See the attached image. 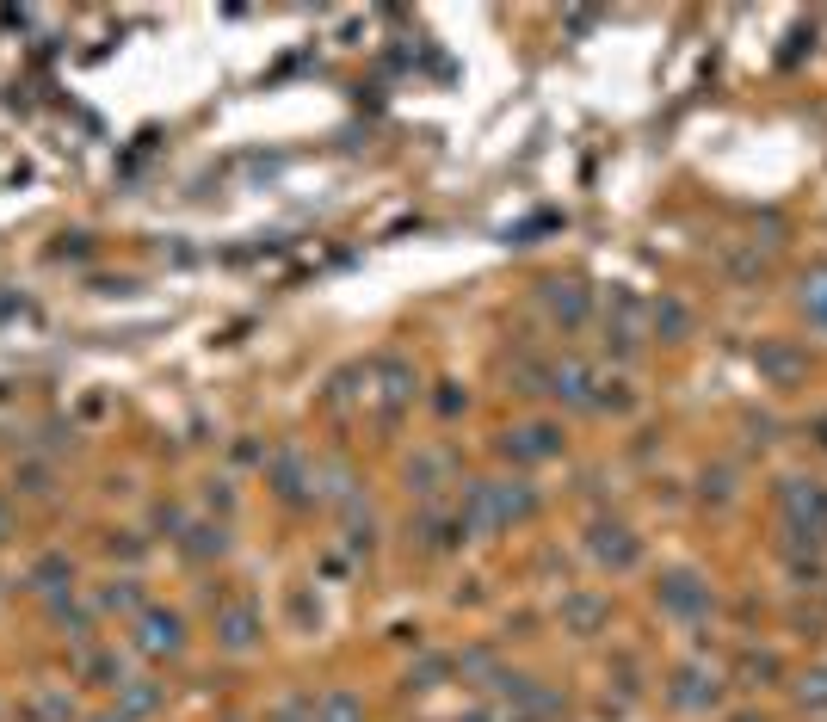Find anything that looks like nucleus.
Masks as SVG:
<instances>
[{
    "instance_id": "0eeeda50",
    "label": "nucleus",
    "mask_w": 827,
    "mask_h": 722,
    "mask_svg": "<svg viewBox=\"0 0 827 722\" xmlns=\"http://www.w3.org/2000/svg\"><path fill=\"white\" fill-rule=\"evenodd\" d=\"M0 531H7V513H0Z\"/></svg>"
},
{
    "instance_id": "f257e3e1",
    "label": "nucleus",
    "mask_w": 827,
    "mask_h": 722,
    "mask_svg": "<svg viewBox=\"0 0 827 722\" xmlns=\"http://www.w3.org/2000/svg\"><path fill=\"white\" fill-rule=\"evenodd\" d=\"M136 648H142V655H179V648H186V624H179L173 611H142Z\"/></svg>"
},
{
    "instance_id": "20e7f679",
    "label": "nucleus",
    "mask_w": 827,
    "mask_h": 722,
    "mask_svg": "<svg viewBox=\"0 0 827 722\" xmlns=\"http://www.w3.org/2000/svg\"><path fill=\"white\" fill-rule=\"evenodd\" d=\"M223 630H229V642H235V648H241V642H254V636H247V630H254V618H247V611H235V618H229Z\"/></svg>"
},
{
    "instance_id": "39448f33",
    "label": "nucleus",
    "mask_w": 827,
    "mask_h": 722,
    "mask_svg": "<svg viewBox=\"0 0 827 722\" xmlns=\"http://www.w3.org/2000/svg\"><path fill=\"white\" fill-rule=\"evenodd\" d=\"M105 605H124V611H130V605H136V581H112V593H105Z\"/></svg>"
},
{
    "instance_id": "423d86ee",
    "label": "nucleus",
    "mask_w": 827,
    "mask_h": 722,
    "mask_svg": "<svg viewBox=\"0 0 827 722\" xmlns=\"http://www.w3.org/2000/svg\"><path fill=\"white\" fill-rule=\"evenodd\" d=\"M130 710H155V685H149V679H136V692H130Z\"/></svg>"
},
{
    "instance_id": "f03ea898",
    "label": "nucleus",
    "mask_w": 827,
    "mask_h": 722,
    "mask_svg": "<svg viewBox=\"0 0 827 722\" xmlns=\"http://www.w3.org/2000/svg\"><path fill=\"white\" fill-rule=\"evenodd\" d=\"M550 451H556V432H550V426L507 432V457H550Z\"/></svg>"
},
{
    "instance_id": "7ed1b4c3",
    "label": "nucleus",
    "mask_w": 827,
    "mask_h": 722,
    "mask_svg": "<svg viewBox=\"0 0 827 722\" xmlns=\"http://www.w3.org/2000/svg\"><path fill=\"white\" fill-rule=\"evenodd\" d=\"M321 722H358V704H352V698H340V692H334V698H328V704H321Z\"/></svg>"
}]
</instances>
